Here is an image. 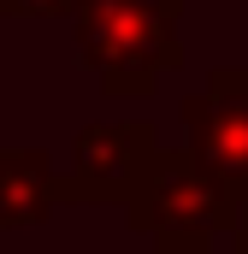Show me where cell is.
I'll use <instances>...</instances> for the list:
<instances>
[{
	"instance_id": "52a82bcc",
	"label": "cell",
	"mask_w": 248,
	"mask_h": 254,
	"mask_svg": "<svg viewBox=\"0 0 248 254\" xmlns=\"http://www.w3.org/2000/svg\"><path fill=\"white\" fill-rule=\"evenodd\" d=\"M231 243H237V254H248V184H243V195H237V219H231V231H225Z\"/></svg>"
},
{
	"instance_id": "5b68a950",
	"label": "cell",
	"mask_w": 248,
	"mask_h": 254,
	"mask_svg": "<svg viewBox=\"0 0 248 254\" xmlns=\"http://www.w3.org/2000/svg\"><path fill=\"white\" fill-rule=\"evenodd\" d=\"M60 207V172L42 148H0V231L48 225Z\"/></svg>"
},
{
	"instance_id": "6da1fadb",
	"label": "cell",
	"mask_w": 248,
	"mask_h": 254,
	"mask_svg": "<svg viewBox=\"0 0 248 254\" xmlns=\"http://www.w3.org/2000/svg\"><path fill=\"white\" fill-rule=\"evenodd\" d=\"M65 18L77 36V60L113 101L154 95V83L184 65V0H71Z\"/></svg>"
},
{
	"instance_id": "8992f818",
	"label": "cell",
	"mask_w": 248,
	"mask_h": 254,
	"mask_svg": "<svg viewBox=\"0 0 248 254\" xmlns=\"http://www.w3.org/2000/svg\"><path fill=\"white\" fill-rule=\"evenodd\" d=\"M71 0H0V18H65Z\"/></svg>"
},
{
	"instance_id": "7a4b0ae2",
	"label": "cell",
	"mask_w": 248,
	"mask_h": 254,
	"mask_svg": "<svg viewBox=\"0 0 248 254\" xmlns=\"http://www.w3.org/2000/svg\"><path fill=\"white\" fill-rule=\"evenodd\" d=\"M237 195L243 190L225 172H213L189 148L184 154L154 148L119 207H124V225L154 243V254H213V243L237 219Z\"/></svg>"
},
{
	"instance_id": "277c9868",
	"label": "cell",
	"mask_w": 248,
	"mask_h": 254,
	"mask_svg": "<svg viewBox=\"0 0 248 254\" xmlns=\"http://www.w3.org/2000/svg\"><path fill=\"white\" fill-rule=\"evenodd\" d=\"M178 113H184V130H189V154L243 190L248 184V71L243 65L213 71L207 89L189 95Z\"/></svg>"
},
{
	"instance_id": "3957f363",
	"label": "cell",
	"mask_w": 248,
	"mask_h": 254,
	"mask_svg": "<svg viewBox=\"0 0 248 254\" xmlns=\"http://www.w3.org/2000/svg\"><path fill=\"white\" fill-rule=\"evenodd\" d=\"M148 119H107L71 136V172L60 178V201H124L154 154Z\"/></svg>"
}]
</instances>
